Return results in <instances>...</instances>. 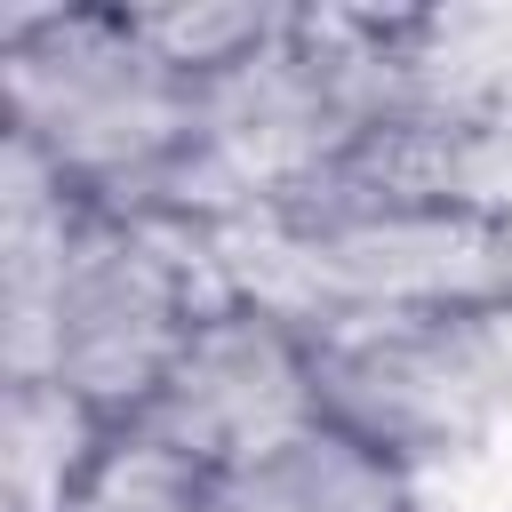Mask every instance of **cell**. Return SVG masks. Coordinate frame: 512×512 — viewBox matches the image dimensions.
Instances as JSON below:
<instances>
[{"mask_svg":"<svg viewBox=\"0 0 512 512\" xmlns=\"http://www.w3.org/2000/svg\"><path fill=\"white\" fill-rule=\"evenodd\" d=\"M112 432L120 424L96 416L72 384H8V512H72Z\"/></svg>","mask_w":512,"mask_h":512,"instance_id":"cell-5","label":"cell"},{"mask_svg":"<svg viewBox=\"0 0 512 512\" xmlns=\"http://www.w3.org/2000/svg\"><path fill=\"white\" fill-rule=\"evenodd\" d=\"M208 512H416V472L336 424H312L288 448L208 480Z\"/></svg>","mask_w":512,"mask_h":512,"instance_id":"cell-4","label":"cell"},{"mask_svg":"<svg viewBox=\"0 0 512 512\" xmlns=\"http://www.w3.org/2000/svg\"><path fill=\"white\" fill-rule=\"evenodd\" d=\"M136 424L152 440L184 448L208 480H224L320 424L312 344L256 304H216V312H200L192 344L176 352L160 400Z\"/></svg>","mask_w":512,"mask_h":512,"instance_id":"cell-3","label":"cell"},{"mask_svg":"<svg viewBox=\"0 0 512 512\" xmlns=\"http://www.w3.org/2000/svg\"><path fill=\"white\" fill-rule=\"evenodd\" d=\"M200 80L176 72L136 16H16L8 24V136H24L72 192L144 208L192 144Z\"/></svg>","mask_w":512,"mask_h":512,"instance_id":"cell-1","label":"cell"},{"mask_svg":"<svg viewBox=\"0 0 512 512\" xmlns=\"http://www.w3.org/2000/svg\"><path fill=\"white\" fill-rule=\"evenodd\" d=\"M72 512H208V472L184 448L152 440L144 424H120Z\"/></svg>","mask_w":512,"mask_h":512,"instance_id":"cell-6","label":"cell"},{"mask_svg":"<svg viewBox=\"0 0 512 512\" xmlns=\"http://www.w3.org/2000/svg\"><path fill=\"white\" fill-rule=\"evenodd\" d=\"M304 344L320 376V424L368 440L408 472L464 448L512 400V312L336 320Z\"/></svg>","mask_w":512,"mask_h":512,"instance_id":"cell-2","label":"cell"}]
</instances>
